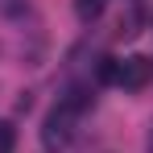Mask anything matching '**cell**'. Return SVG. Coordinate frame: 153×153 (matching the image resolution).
<instances>
[{"label":"cell","instance_id":"1","mask_svg":"<svg viewBox=\"0 0 153 153\" xmlns=\"http://www.w3.org/2000/svg\"><path fill=\"white\" fill-rule=\"evenodd\" d=\"M75 124H79V112L71 108V103H54L50 108V116H46V124H42V145L50 153H58V149H66L71 141H75Z\"/></svg>","mask_w":153,"mask_h":153},{"label":"cell","instance_id":"2","mask_svg":"<svg viewBox=\"0 0 153 153\" xmlns=\"http://www.w3.org/2000/svg\"><path fill=\"white\" fill-rule=\"evenodd\" d=\"M153 79V58L145 54H132L120 62V79H116V87H124V91H141V87H149Z\"/></svg>","mask_w":153,"mask_h":153},{"label":"cell","instance_id":"3","mask_svg":"<svg viewBox=\"0 0 153 153\" xmlns=\"http://www.w3.org/2000/svg\"><path fill=\"white\" fill-rule=\"evenodd\" d=\"M103 8H108V0H75V17L83 25H91L95 17H103Z\"/></svg>","mask_w":153,"mask_h":153},{"label":"cell","instance_id":"4","mask_svg":"<svg viewBox=\"0 0 153 153\" xmlns=\"http://www.w3.org/2000/svg\"><path fill=\"white\" fill-rule=\"evenodd\" d=\"M95 79H100V83H116V79H120V58H100Z\"/></svg>","mask_w":153,"mask_h":153},{"label":"cell","instance_id":"5","mask_svg":"<svg viewBox=\"0 0 153 153\" xmlns=\"http://www.w3.org/2000/svg\"><path fill=\"white\" fill-rule=\"evenodd\" d=\"M0 153H17V124L0 120Z\"/></svg>","mask_w":153,"mask_h":153},{"label":"cell","instance_id":"6","mask_svg":"<svg viewBox=\"0 0 153 153\" xmlns=\"http://www.w3.org/2000/svg\"><path fill=\"white\" fill-rule=\"evenodd\" d=\"M149 149H153V132H149Z\"/></svg>","mask_w":153,"mask_h":153}]
</instances>
